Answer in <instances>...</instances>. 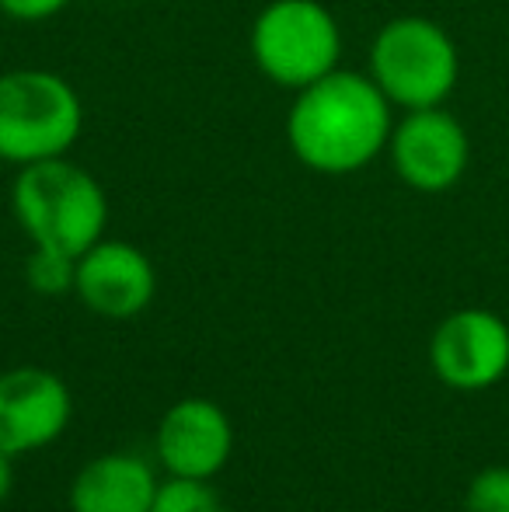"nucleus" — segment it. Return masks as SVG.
<instances>
[{
    "mask_svg": "<svg viewBox=\"0 0 509 512\" xmlns=\"http://www.w3.org/2000/svg\"><path fill=\"white\" fill-rule=\"evenodd\" d=\"M394 119V105L367 70L339 67L293 95L283 133L290 154L307 171L349 178L387 154Z\"/></svg>",
    "mask_w": 509,
    "mask_h": 512,
    "instance_id": "obj_1",
    "label": "nucleus"
},
{
    "mask_svg": "<svg viewBox=\"0 0 509 512\" xmlns=\"http://www.w3.org/2000/svg\"><path fill=\"white\" fill-rule=\"evenodd\" d=\"M11 216L32 248L81 258L109 230V192L84 164L67 157L28 164L14 171Z\"/></svg>",
    "mask_w": 509,
    "mask_h": 512,
    "instance_id": "obj_2",
    "label": "nucleus"
},
{
    "mask_svg": "<svg viewBox=\"0 0 509 512\" xmlns=\"http://www.w3.org/2000/svg\"><path fill=\"white\" fill-rule=\"evenodd\" d=\"M367 74L398 112L447 105L461 81V49L440 21L398 14L374 32Z\"/></svg>",
    "mask_w": 509,
    "mask_h": 512,
    "instance_id": "obj_3",
    "label": "nucleus"
},
{
    "mask_svg": "<svg viewBox=\"0 0 509 512\" xmlns=\"http://www.w3.org/2000/svg\"><path fill=\"white\" fill-rule=\"evenodd\" d=\"M84 136L81 91L46 67L0 74V161L11 168L67 157Z\"/></svg>",
    "mask_w": 509,
    "mask_h": 512,
    "instance_id": "obj_4",
    "label": "nucleus"
},
{
    "mask_svg": "<svg viewBox=\"0 0 509 512\" xmlns=\"http://www.w3.org/2000/svg\"><path fill=\"white\" fill-rule=\"evenodd\" d=\"M342 25L321 0H269L248 28V53L269 84L297 95L342 67Z\"/></svg>",
    "mask_w": 509,
    "mask_h": 512,
    "instance_id": "obj_5",
    "label": "nucleus"
},
{
    "mask_svg": "<svg viewBox=\"0 0 509 512\" xmlns=\"http://www.w3.org/2000/svg\"><path fill=\"white\" fill-rule=\"evenodd\" d=\"M387 161L412 192L443 196L468 175L471 136L447 105L401 112L387 140Z\"/></svg>",
    "mask_w": 509,
    "mask_h": 512,
    "instance_id": "obj_6",
    "label": "nucleus"
},
{
    "mask_svg": "<svg viewBox=\"0 0 509 512\" xmlns=\"http://www.w3.org/2000/svg\"><path fill=\"white\" fill-rule=\"evenodd\" d=\"M429 370L443 387L478 394L509 373V324L496 310H450L429 335Z\"/></svg>",
    "mask_w": 509,
    "mask_h": 512,
    "instance_id": "obj_7",
    "label": "nucleus"
},
{
    "mask_svg": "<svg viewBox=\"0 0 509 512\" xmlns=\"http://www.w3.org/2000/svg\"><path fill=\"white\" fill-rule=\"evenodd\" d=\"M74 422V391L46 366L0 373V446L14 457L49 450Z\"/></svg>",
    "mask_w": 509,
    "mask_h": 512,
    "instance_id": "obj_8",
    "label": "nucleus"
},
{
    "mask_svg": "<svg viewBox=\"0 0 509 512\" xmlns=\"http://www.w3.org/2000/svg\"><path fill=\"white\" fill-rule=\"evenodd\" d=\"M234 453V422L213 398H182L161 415L154 432V460L164 478L213 481Z\"/></svg>",
    "mask_w": 509,
    "mask_h": 512,
    "instance_id": "obj_9",
    "label": "nucleus"
},
{
    "mask_svg": "<svg viewBox=\"0 0 509 512\" xmlns=\"http://www.w3.org/2000/svg\"><path fill=\"white\" fill-rule=\"evenodd\" d=\"M74 297L95 317L133 321L157 297V269L133 241L105 234L77 258Z\"/></svg>",
    "mask_w": 509,
    "mask_h": 512,
    "instance_id": "obj_10",
    "label": "nucleus"
},
{
    "mask_svg": "<svg viewBox=\"0 0 509 512\" xmlns=\"http://www.w3.org/2000/svg\"><path fill=\"white\" fill-rule=\"evenodd\" d=\"M161 467L133 450L91 457L67 488L70 512H150L161 488Z\"/></svg>",
    "mask_w": 509,
    "mask_h": 512,
    "instance_id": "obj_11",
    "label": "nucleus"
},
{
    "mask_svg": "<svg viewBox=\"0 0 509 512\" xmlns=\"http://www.w3.org/2000/svg\"><path fill=\"white\" fill-rule=\"evenodd\" d=\"M77 258L63 251L32 248L25 258V283L39 297H74Z\"/></svg>",
    "mask_w": 509,
    "mask_h": 512,
    "instance_id": "obj_12",
    "label": "nucleus"
},
{
    "mask_svg": "<svg viewBox=\"0 0 509 512\" xmlns=\"http://www.w3.org/2000/svg\"><path fill=\"white\" fill-rule=\"evenodd\" d=\"M150 512H227L213 481L192 478H161Z\"/></svg>",
    "mask_w": 509,
    "mask_h": 512,
    "instance_id": "obj_13",
    "label": "nucleus"
},
{
    "mask_svg": "<svg viewBox=\"0 0 509 512\" xmlns=\"http://www.w3.org/2000/svg\"><path fill=\"white\" fill-rule=\"evenodd\" d=\"M464 512H509V467L506 464L482 467V471L468 481Z\"/></svg>",
    "mask_w": 509,
    "mask_h": 512,
    "instance_id": "obj_14",
    "label": "nucleus"
},
{
    "mask_svg": "<svg viewBox=\"0 0 509 512\" xmlns=\"http://www.w3.org/2000/svg\"><path fill=\"white\" fill-rule=\"evenodd\" d=\"M74 0H0V14L18 25H39L56 14H63Z\"/></svg>",
    "mask_w": 509,
    "mask_h": 512,
    "instance_id": "obj_15",
    "label": "nucleus"
},
{
    "mask_svg": "<svg viewBox=\"0 0 509 512\" xmlns=\"http://www.w3.org/2000/svg\"><path fill=\"white\" fill-rule=\"evenodd\" d=\"M14 460H18V457L0 446V506H4V502L11 499V492H14V478H18V474H14Z\"/></svg>",
    "mask_w": 509,
    "mask_h": 512,
    "instance_id": "obj_16",
    "label": "nucleus"
},
{
    "mask_svg": "<svg viewBox=\"0 0 509 512\" xmlns=\"http://www.w3.org/2000/svg\"><path fill=\"white\" fill-rule=\"evenodd\" d=\"M0 168H4V161H0Z\"/></svg>",
    "mask_w": 509,
    "mask_h": 512,
    "instance_id": "obj_17",
    "label": "nucleus"
},
{
    "mask_svg": "<svg viewBox=\"0 0 509 512\" xmlns=\"http://www.w3.org/2000/svg\"><path fill=\"white\" fill-rule=\"evenodd\" d=\"M129 4H136V0H129Z\"/></svg>",
    "mask_w": 509,
    "mask_h": 512,
    "instance_id": "obj_18",
    "label": "nucleus"
}]
</instances>
